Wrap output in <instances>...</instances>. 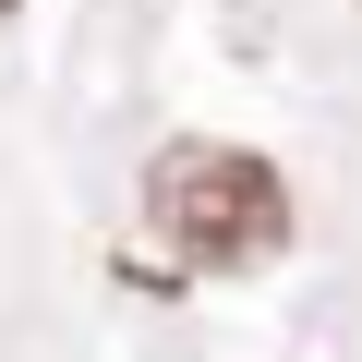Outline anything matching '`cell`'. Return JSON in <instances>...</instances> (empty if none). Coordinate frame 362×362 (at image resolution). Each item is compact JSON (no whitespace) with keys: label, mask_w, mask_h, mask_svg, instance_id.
<instances>
[{"label":"cell","mask_w":362,"mask_h":362,"mask_svg":"<svg viewBox=\"0 0 362 362\" xmlns=\"http://www.w3.org/2000/svg\"><path fill=\"white\" fill-rule=\"evenodd\" d=\"M0 13H25V0H0Z\"/></svg>","instance_id":"2"},{"label":"cell","mask_w":362,"mask_h":362,"mask_svg":"<svg viewBox=\"0 0 362 362\" xmlns=\"http://www.w3.org/2000/svg\"><path fill=\"white\" fill-rule=\"evenodd\" d=\"M133 206H145V230L169 242V266H194V278H254V266H278L290 254V181H278V157H254V145H218V133H181V145H157L145 157V181H133Z\"/></svg>","instance_id":"1"}]
</instances>
